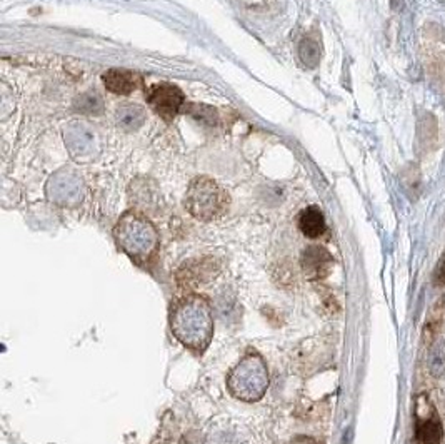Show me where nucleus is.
<instances>
[{"label": "nucleus", "instance_id": "obj_1", "mask_svg": "<svg viewBox=\"0 0 445 444\" xmlns=\"http://www.w3.org/2000/svg\"><path fill=\"white\" fill-rule=\"evenodd\" d=\"M171 331L180 344L204 354L214 337V313L207 297L200 294H185L172 302L169 313Z\"/></svg>", "mask_w": 445, "mask_h": 444}, {"label": "nucleus", "instance_id": "obj_2", "mask_svg": "<svg viewBox=\"0 0 445 444\" xmlns=\"http://www.w3.org/2000/svg\"><path fill=\"white\" fill-rule=\"evenodd\" d=\"M114 237L117 246L139 266L149 264L160 246L155 225L137 211H127L120 217L114 229Z\"/></svg>", "mask_w": 445, "mask_h": 444}, {"label": "nucleus", "instance_id": "obj_3", "mask_svg": "<svg viewBox=\"0 0 445 444\" xmlns=\"http://www.w3.org/2000/svg\"><path fill=\"white\" fill-rule=\"evenodd\" d=\"M227 387L230 394L240 401H261L269 387V369L265 359L256 349H249V353L230 371Z\"/></svg>", "mask_w": 445, "mask_h": 444}, {"label": "nucleus", "instance_id": "obj_4", "mask_svg": "<svg viewBox=\"0 0 445 444\" xmlns=\"http://www.w3.org/2000/svg\"><path fill=\"white\" fill-rule=\"evenodd\" d=\"M230 197L222 185L209 177H197L190 183L185 194V209L196 219L216 221L227 212Z\"/></svg>", "mask_w": 445, "mask_h": 444}, {"label": "nucleus", "instance_id": "obj_5", "mask_svg": "<svg viewBox=\"0 0 445 444\" xmlns=\"http://www.w3.org/2000/svg\"><path fill=\"white\" fill-rule=\"evenodd\" d=\"M185 97L179 87L172 84H157L147 91V102L162 119L171 122L184 106Z\"/></svg>", "mask_w": 445, "mask_h": 444}, {"label": "nucleus", "instance_id": "obj_6", "mask_svg": "<svg viewBox=\"0 0 445 444\" xmlns=\"http://www.w3.org/2000/svg\"><path fill=\"white\" fill-rule=\"evenodd\" d=\"M301 264L303 274L310 281L325 279L334 268V257L322 246H309L303 249Z\"/></svg>", "mask_w": 445, "mask_h": 444}, {"label": "nucleus", "instance_id": "obj_7", "mask_svg": "<svg viewBox=\"0 0 445 444\" xmlns=\"http://www.w3.org/2000/svg\"><path fill=\"white\" fill-rule=\"evenodd\" d=\"M104 84L107 91L127 95L142 86V77L135 72L125 71V68H111L104 74Z\"/></svg>", "mask_w": 445, "mask_h": 444}, {"label": "nucleus", "instance_id": "obj_8", "mask_svg": "<svg viewBox=\"0 0 445 444\" xmlns=\"http://www.w3.org/2000/svg\"><path fill=\"white\" fill-rule=\"evenodd\" d=\"M217 272L218 268L216 266V261L210 259V257H205V259L185 264V268H182L179 274H177V279L187 282L190 286H197L200 282H207L212 277H216Z\"/></svg>", "mask_w": 445, "mask_h": 444}, {"label": "nucleus", "instance_id": "obj_9", "mask_svg": "<svg viewBox=\"0 0 445 444\" xmlns=\"http://www.w3.org/2000/svg\"><path fill=\"white\" fill-rule=\"evenodd\" d=\"M297 224L301 232L305 237H309V239H319V237L323 236V232H325L327 229L325 217H323L321 209L315 207V205L305 207L299 214Z\"/></svg>", "mask_w": 445, "mask_h": 444}, {"label": "nucleus", "instance_id": "obj_10", "mask_svg": "<svg viewBox=\"0 0 445 444\" xmlns=\"http://www.w3.org/2000/svg\"><path fill=\"white\" fill-rule=\"evenodd\" d=\"M48 194L52 196V199L59 201V203H70L79 197L80 194V183L72 174H60L52 179L50 185H48Z\"/></svg>", "mask_w": 445, "mask_h": 444}, {"label": "nucleus", "instance_id": "obj_11", "mask_svg": "<svg viewBox=\"0 0 445 444\" xmlns=\"http://www.w3.org/2000/svg\"><path fill=\"white\" fill-rule=\"evenodd\" d=\"M417 441L419 444H442V425L437 418H427L417 425Z\"/></svg>", "mask_w": 445, "mask_h": 444}, {"label": "nucleus", "instance_id": "obj_12", "mask_svg": "<svg viewBox=\"0 0 445 444\" xmlns=\"http://www.w3.org/2000/svg\"><path fill=\"white\" fill-rule=\"evenodd\" d=\"M119 124L125 131H137L145 120V111L137 104H125L117 111Z\"/></svg>", "mask_w": 445, "mask_h": 444}, {"label": "nucleus", "instance_id": "obj_13", "mask_svg": "<svg viewBox=\"0 0 445 444\" xmlns=\"http://www.w3.org/2000/svg\"><path fill=\"white\" fill-rule=\"evenodd\" d=\"M428 371L434 378H440L445 374V344L437 341L428 353Z\"/></svg>", "mask_w": 445, "mask_h": 444}, {"label": "nucleus", "instance_id": "obj_14", "mask_svg": "<svg viewBox=\"0 0 445 444\" xmlns=\"http://www.w3.org/2000/svg\"><path fill=\"white\" fill-rule=\"evenodd\" d=\"M74 106L77 111L84 112V114H100L104 109V102L95 92H86V94L77 97Z\"/></svg>", "mask_w": 445, "mask_h": 444}, {"label": "nucleus", "instance_id": "obj_15", "mask_svg": "<svg viewBox=\"0 0 445 444\" xmlns=\"http://www.w3.org/2000/svg\"><path fill=\"white\" fill-rule=\"evenodd\" d=\"M299 52H301L302 62L307 67H315L321 62V47L312 39H303L301 47H299Z\"/></svg>", "mask_w": 445, "mask_h": 444}, {"label": "nucleus", "instance_id": "obj_16", "mask_svg": "<svg viewBox=\"0 0 445 444\" xmlns=\"http://www.w3.org/2000/svg\"><path fill=\"white\" fill-rule=\"evenodd\" d=\"M187 112L192 117H196L197 120H202V122H209L212 126L217 122L216 109L204 106V104H190Z\"/></svg>", "mask_w": 445, "mask_h": 444}, {"label": "nucleus", "instance_id": "obj_17", "mask_svg": "<svg viewBox=\"0 0 445 444\" xmlns=\"http://www.w3.org/2000/svg\"><path fill=\"white\" fill-rule=\"evenodd\" d=\"M289 444H317V441L310 436H295L294 439H290Z\"/></svg>", "mask_w": 445, "mask_h": 444}, {"label": "nucleus", "instance_id": "obj_18", "mask_svg": "<svg viewBox=\"0 0 445 444\" xmlns=\"http://www.w3.org/2000/svg\"><path fill=\"white\" fill-rule=\"evenodd\" d=\"M437 279H439L440 282H445V256H444V259L440 261L439 268H437Z\"/></svg>", "mask_w": 445, "mask_h": 444}, {"label": "nucleus", "instance_id": "obj_19", "mask_svg": "<svg viewBox=\"0 0 445 444\" xmlns=\"http://www.w3.org/2000/svg\"><path fill=\"white\" fill-rule=\"evenodd\" d=\"M397 2H400V3H402V0H392V7H394V9H395V10H397V9H399V6H397Z\"/></svg>", "mask_w": 445, "mask_h": 444}]
</instances>
